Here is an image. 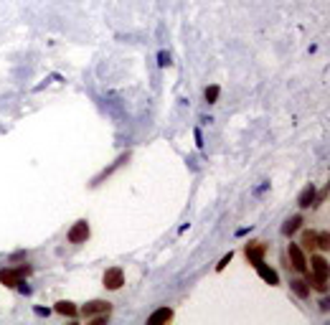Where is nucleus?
Listing matches in <instances>:
<instances>
[{
    "label": "nucleus",
    "mask_w": 330,
    "mask_h": 325,
    "mask_svg": "<svg viewBox=\"0 0 330 325\" xmlns=\"http://www.w3.org/2000/svg\"><path fill=\"white\" fill-rule=\"evenodd\" d=\"M290 285H292V290H295L300 297H307V292H310L307 282H302V279H295V282H290Z\"/></svg>",
    "instance_id": "obj_16"
},
{
    "label": "nucleus",
    "mask_w": 330,
    "mask_h": 325,
    "mask_svg": "<svg viewBox=\"0 0 330 325\" xmlns=\"http://www.w3.org/2000/svg\"><path fill=\"white\" fill-rule=\"evenodd\" d=\"M315 186L312 183H307L305 186V191L300 193V209H307V206H315Z\"/></svg>",
    "instance_id": "obj_9"
},
{
    "label": "nucleus",
    "mask_w": 330,
    "mask_h": 325,
    "mask_svg": "<svg viewBox=\"0 0 330 325\" xmlns=\"http://www.w3.org/2000/svg\"><path fill=\"white\" fill-rule=\"evenodd\" d=\"M173 317H176L173 307H160V310H155V312L147 317V325H168Z\"/></svg>",
    "instance_id": "obj_5"
},
{
    "label": "nucleus",
    "mask_w": 330,
    "mask_h": 325,
    "mask_svg": "<svg viewBox=\"0 0 330 325\" xmlns=\"http://www.w3.org/2000/svg\"><path fill=\"white\" fill-rule=\"evenodd\" d=\"M231 257H234V254H231V252H229V254H226V257H224V259H221V262H219V264H216V269H219V272H221V269H226V264H229V262H231Z\"/></svg>",
    "instance_id": "obj_18"
},
{
    "label": "nucleus",
    "mask_w": 330,
    "mask_h": 325,
    "mask_svg": "<svg viewBox=\"0 0 330 325\" xmlns=\"http://www.w3.org/2000/svg\"><path fill=\"white\" fill-rule=\"evenodd\" d=\"M310 282H312V287H315V290L327 292V277H317V274H312V277H310Z\"/></svg>",
    "instance_id": "obj_15"
},
{
    "label": "nucleus",
    "mask_w": 330,
    "mask_h": 325,
    "mask_svg": "<svg viewBox=\"0 0 330 325\" xmlns=\"http://www.w3.org/2000/svg\"><path fill=\"white\" fill-rule=\"evenodd\" d=\"M287 254H290V262L297 272H307V259H305V252L300 249V244H290Z\"/></svg>",
    "instance_id": "obj_3"
},
{
    "label": "nucleus",
    "mask_w": 330,
    "mask_h": 325,
    "mask_svg": "<svg viewBox=\"0 0 330 325\" xmlns=\"http://www.w3.org/2000/svg\"><path fill=\"white\" fill-rule=\"evenodd\" d=\"M317 247H320L322 252H325V249L330 247V244H327V231H322V234H317Z\"/></svg>",
    "instance_id": "obj_17"
},
{
    "label": "nucleus",
    "mask_w": 330,
    "mask_h": 325,
    "mask_svg": "<svg viewBox=\"0 0 330 325\" xmlns=\"http://www.w3.org/2000/svg\"><path fill=\"white\" fill-rule=\"evenodd\" d=\"M264 252H267V244H264V241H249L246 249H244V254H246V259H249L252 264L259 262V259L264 257Z\"/></svg>",
    "instance_id": "obj_7"
},
{
    "label": "nucleus",
    "mask_w": 330,
    "mask_h": 325,
    "mask_svg": "<svg viewBox=\"0 0 330 325\" xmlns=\"http://www.w3.org/2000/svg\"><path fill=\"white\" fill-rule=\"evenodd\" d=\"M21 277H23V274H21L18 269H0V282H3L6 287H21V285H23Z\"/></svg>",
    "instance_id": "obj_8"
},
{
    "label": "nucleus",
    "mask_w": 330,
    "mask_h": 325,
    "mask_svg": "<svg viewBox=\"0 0 330 325\" xmlns=\"http://www.w3.org/2000/svg\"><path fill=\"white\" fill-rule=\"evenodd\" d=\"M112 310V305L107 302V300H92V302H87L84 307H81V315L84 317H94V315H104V312H109Z\"/></svg>",
    "instance_id": "obj_4"
},
{
    "label": "nucleus",
    "mask_w": 330,
    "mask_h": 325,
    "mask_svg": "<svg viewBox=\"0 0 330 325\" xmlns=\"http://www.w3.org/2000/svg\"><path fill=\"white\" fill-rule=\"evenodd\" d=\"M302 224H305V221H302V216H292V219H287V224L282 226V234H284V236H292V234H295Z\"/></svg>",
    "instance_id": "obj_11"
},
{
    "label": "nucleus",
    "mask_w": 330,
    "mask_h": 325,
    "mask_svg": "<svg viewBox=\"0 0 330 325\" xmlns=\"http://www.w3.org/2000/svg\"><path fill=\"white\" fill-rule=\"evenodd\" d=\"M89 224L87 221H76L71 229H69V234H66V239H69V244H84L87 239H89Z\"/></svg>",
    "instance_id": "obj_2"
},
{
    "label": "nucleus",
    "mask_w": 330,
    "mask_h": 325,
    "mask_svg": "<svg viewBox=\"0 0 330 325\" xmlns=\"http://www.w3.org/2000/svg\"><path fill=\"white\" fill-rule=\"evenodd\" d=\"M254 269L259 272V277H262L267 285H272V287H274V285H279V274H277L269 264H264L262 259H259V262H254Z\"/></svg>",
    "instance_id": "obj_6"
},
{
    "label": "nucleus",
    "mask_w": 330,
    "mask_h": 325,
    "mask_svg": "<svg viewBox=\"0 0 330 325\" xmlns=\"http://www.w3.org/2000/svg\"><path fill=\"white\" fill-rule=\"evenodd\" d=\"M302 244H305L307 249H315V247H317V234H315V231H305V234H302Z\"/></svg>",
    "instance_id": "obj_14"
},
{
    "label": "nucleus",
    "mask_w": 330,
    "mask_h": 325,
    "mask_svg": "<svg viewBox=\"0 0 330 325\" xmlns=\"http://www.w3.org/2000/svg\"><path fill=\"white\" fill-rule=\"evenodd\" d=\"M219 94H221V89H219L216 84H211V87H206V92H203V97H206V102H209V104H216V99H219Z\"/></svg>",
    "instance_id": "obj_13"
},
{
    "label": "nucleus",
    "mask_w": 330,
    "mask_h": 325,
    "mask_svg": "<svg viewBox=\"0 0 330 325\" xmlns=\"http://www.w3.org/2000/svg\"><path fill=\"white\" fill-rule=\"evenodd\" d=\"M54 310H56L59 315H66V317H76V305H74V302H69V300H59V302L54 305Z\"/></svg>",
    "instance_id": "obj_10"
},
{
    "label": "nucleus",
    "mask_w": 330,
    "mask_h": 325,
    "mask_svg": "<svg viewBox=\"0 0 330 325\" xmlns=\"http://www.w3.org/2000/svg\"><path fill=\"white\" fill-rule=\"evenodd\" d=\"M102 285H104V290H122L125 287V272L119 269V267H109L107 272H104V277H102Z\"/></svg>",
    "instance_id": "obj_1"
},
{
    "label": "nucleus",
    "mask_w": 330,
    "mask_h": 325,
    "mask_svg": "<svg viewBox=\"0 0 330 325\" xmlns=\"http://www.w3.org/2000/svg\"><path fill=\"white\" fill-rule=\"evenodd\" d=\"M312 269L317 277H327V259L325 257H312Z\"/></svg>",
    "instance_id": "obj_12"
}]
</instances>
